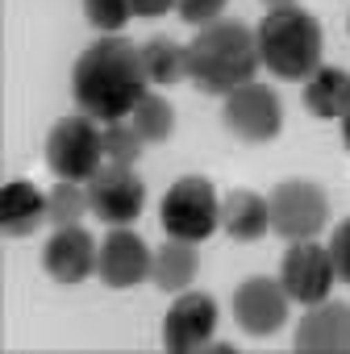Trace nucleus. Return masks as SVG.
<instances>
[{
	"instance_id": "21",
	"label": "nucleus",
	"mask_w": 350,
	"mask_h": 354,
	"mask_svg": "<svg viewBox=\"0 0 350 354\" xmlns=\"http://www.w3.org/2000/svg\"><path fill=\"white\" fill-rule=\"evenodd\" d=\"M46 205H50V221H55V230L80 225L84 213L92 209V205H88V192H80V184H71V180H59V184L46 192Z\"/></svg>"
},
{
	"instance_id": "16",
	"label": "nucleus",
	"mask_w": 350,
	"mask_h": 354,
	"mask_svg": "<svg viewBox=\"0 0 350 354\" xmlns=\"http://www.w3.org/2000/svg\"><path fill=\"white\" fill-rule=\"evenodd\" d=\"M221 230L234 242H259L271 230V205H267V196L246 192V188L230 192L221 201Z\"/></svg>"
},
{
	"instance_id": "23",
	"label": "nucleus",
	"mask_w": 350,
	"mask_h": 354,
	"mask_svg": "<svg viewBox=\"0 0 350 354\" xmlns=\"http://www.w3.org/2000/svg\"><path fill=\"white\" fill-rule=\"evenodd\" d=\"M84 13H88V21H92L96 30H104V34H121V30L129 26V17H133L129 0H84Z\"/></svg>"
},
{
	"instance_id": "24",
	"label": "nucleus",
	"mask_w": 350,
	"mask_h": 354,
	"mask_svg": "<svg viewBox=\"0 0 350 354\" xmlns=\"http://www.w3.org/2000/svg\"><path fill=\"white\" fill-rule=\"evenodd\" d=\"M230 5V0H175V13H180L188 26H213V21H221V9Z\"/></svg>"
},
{
	"instance_id": "18",
	"label": "nucleus",
	"mask_w": 350,
	"mask_h": 354,
	"mask_svg": "<svg viewBox=\"0 0 350 354\" xmlns=\"http://www.w3.org/2000/svg\"><path fill=\"white\" fill-rule=\"evenodd\" d=\"M201 271V254H196V242H180L171 238L154 250V263H150V279L158 292H188V283L196 279Z\"/></svg>"
},
{
	"instance_id": "13",
	"label": "nucleus",
	"mask_w": 350,
	"mask_h": 354,
	"mask_svg": "<svg viewBox=\"0 0 350 354\" xmlns=\"http://www.w3.org/2000/svg\"><path fill=\"white\" fill-rule=\"evenodd\" d=\"M292 346L300 354H350V304L342 300L308 304V313L296 325Z\"/></svg>"
},
{
	"instance_id": "26",
	"label": "nucleus",
	"mask_w": 350,
	"mask_h": 354,
	"mask_svg": "<svg viewBox=\"0 0 350 354\" xmlns=\"http://www.w3.org/2000/svg\"><path fill=\"white\" fill-rule=\"evenodd\" d=\"M129 9H133V17H163L175 9V0H129Z\"/></svg>"
},
{
	"instance_id": "28",
	"label": "nucleus",
	"mask_w": 350,
	"mask_h": 354,
	"mask_svg": "<svg viewBox=\"0 0 350 354\" xmlns=\"http://www.w3.org/2000/svg\"><path fill=\"white\" fill-rule=\"evenodd\" d=\"M342 146H346V150H350V113H346V117H342Z\"/></svg>"
},
{
	"instance_id": "6",
	"label": "nucleus",
	"mask_w": 350,
	"mask_h": 354,
	"mask_svg": "<svg viewBox=\"0 0 350 354\" xmlns=\"http://www.w3.org/2000/svg\"><path fill=\"white\" fill-rule=\"evenodd\" d=\"M267 205H271V230L292 242L317 238L329 221V201H325L321 184H313V180H284L267 196Z\"/></svg>"
},
{
	"instance_id": "14",
	"label": "nucleus",
	"mask_w": 350,
	"mask_h": 354,
	"mask_svg": "<svg viewBox=\"0 0 350 354\" xmlns=\"http://www.w3.org/2000/svg\"><path fill=\"white\" fill-rule=\"evenodd\" d=\"M96 242L88 230L80 225H67V230H55V238L46 242L42 250V267L55 283H84L88 275H96Z\"/></svg>"
},
{
	"instance_id": "1",
	"label": "nucleus",
	"mask_w": 350,
	"mask_h": 354,
	"mask_svg": "<svg viewBox=\"0 0 350 354\" xmlns=\"http://www.w3.org/2000/svg\"><path fill=\"white\" fill-rule=\"evenodd\" d=\"M146 71H142V55L138 46H129L125 38H100L92 42L71 71V92L80 113H88L92 121L109 125V121H125L133 113V104L146 92Z\"/></svg>"
},
{
	"instance_id": "9",
	"label": "nucleus",
	"mask_w": 350,
	"mask_h": 354,
	"mask_svg": "<svg viewBox=\"0 0 350 354\" xmlns=\"http://www.w3.org/2000/svg\"><path fill=\"white\" fill-rule=\"evenodd\" d=\"M88 205L104 225H133L146 209V184L133 175V167L109 162L88 180Z\"/></svg>"
},
{
	"instance_id": "27",
	"label": "nucleus",
	"mask_w": 350,
	"mask_h": 354,
	"mask_svg": "<svg viewBox=\"0 0 350 354\" xmlns=\"http://www.w3.org/2000/svg\"><path fill=\"white\" fill-rule=\"evenodd\" d=\"M263 5H267V13H271V9H292L296 0H263Z\"/></svg>"
},
{
	"instance_id": "5",
	"label": "nucleus",
	"mask_w": 350,
	"mask_h": 354,
	"mask_svg": "<svg viewBox=\"0 0 350 354\" xmlns=\"http://www.w3.org/2000/svg\"><path fill=\"white\" fill-rule=\"evenodd\" d=\"M158 221L167 230V238H180V242H205L217 234L221 225V205L209 180L201 175H184L175 180L158 205Z\"/></svg>"
},
{
	"instance_id": "12",
	"label": "nucleus",
	"mask_w": 350,
	"mask_h": 354,
	"mask_svg": "<svg viewBox=\"0 0 350 354\" xmlns=\"http://www.w3.org/2000/svg\"><path fill=\"white\" fill-rule=\"evenodd\" d=\"M150 246L129 230V225H113V234H104L100 250H96V275L109 288H138L142 279H150Z\"/></svg>"
},
{
	"instance_id": "8",
	"label": "nucleus",
	"mask_w": 350,
	"mask_h": 354,
	"mask_svg": "<svg viewBox=\"0 0 350 354\" xmlns=\"http://www.w3.org/2000/svg\"><path fill=\"white\" fill-rule=\"evenodd\" d=\"M279 283L292 296V304H321V300H329V292L338 283L329 246H317L313 238L292 242L284 250V263H279Z\"/></svg>"
},
{
	"instance_id": "15",
	"label": "nucleus",
	"mask_w": 350,
	"mask_h": 354,
	"mask_svg": "<svg viewBox=\"0 0 350 354\" xmlns=\"http://www.w3.org/2000/svg\"><path fill=\"white\" fill-rule=\"evenodd\" d=\"M46 217H50V205L34 184H5V192H0V230H5V238H30Z\"/></svg>"
},
{
	"instance_id": "3",
	"label": "nucleus",
	"mask_w": 350,
	"mask_h": 354,
	"mask_svg": "<svg viewBox=\"0 0 350 354\" xmlns=\"http://www.w3.org/2000/svg\"><path fill=\"white\" fill-rule=\"evenodd\" d=\"M259 59L263 67L275 75V80H288V84H304L317 67H321V50H325V34H321V21L304 9H271L259 30Z\"/></svg>"
},
{
	"instance_id": "20",
	"label": "nucleus",
	"mask_w": 350,
	"mask_h": 354,
	"mask_svg": "<svg viewBox=\"0 0 350 354\" xmlns=\"http://www.w3.org/2000/svg\"><path fill=\"white\" fill-rule=\"evenodd\" d=\"M129 125L146 138V142H167L171 133H175V109H171V100L167 96H158V92H142V100L133 104V113H129Z\"/></svg>"
},
{
	"instance_id": "4",
	"label": "nucleus",
	"mask_w": 350,
	"mask_h": 354,
	"mask_svg": "<svg viewBox=\"0 0 350 354\" xmlns=\"http://www.w3.org/2000/svg\"><path fill=\"white\" fill-rule=\"evenodd\" d=\"M46 167L59 175V180L88 184L92 175L104 167L100 121H92L88 113H75V117L55 121V129L46 133Z\"/></svg>"
},
{
	"instance_id": "2",
	"label": "nucleus",
	"mask_w": 350,
	"mask_h": 354,
	"mask_svg": "<svg viewBox=\"0 0 350 354\" xmlns=\"http://www.w3.org/2000/svg\"><path fill=\"white\" fill-rule=\"evenodd\" d=\"M259 67V38L242 21H213L188 42V80L209 96H230L250 84Z\"/></svg>"
},
{
	"instance_id": "25",
	"label": "nucleus",
	"mask_w": 350,
	"mask_h": 354,
	"mask_svg": "<svg viewBox=\"0 0 350 354\" xmlns=\"http://www.w3.org/2000/svg\"><path fill=\"white\" fill-rule=\"evenodd\" d=\"M329 259H333V275H338L342 283H350V217L333 230V238H329Z\"/></svg>"
},
{
	"instance_id": "19",
	"label": "nucleus",
	"mask_w": 350,
	"mask_h": 354,
	"mask_svg": "<svg viewBox=\"0 0 350 354\" xmlns=\"http://www.w3.org/2000/svg\"><path fill=\"white\" fill-rule=\"evenodd\" d=\"M138 55H142V71L154 88H171L188 75V50L171 38H150L146 46H138Z\"/></svg>"
},
{
	"instance_id": "7",
	"label": "nucleus",
	"mask_w": 350,
	"mask_h": 354,
	"mask_svg": "<svg viewBox=\"0 0 350 354\" xmlns=\"http://www.w3.org/2000/svg\"><path fill=\"white\" fill-rule=\"evenodd\" d=\"M221 121L234 138L242 142H275L279 129H284V109H279V96L275 88L250 80L242 88H234L221 104Z\"/></svg>"
},
{
	"instance_id": "17",
	"label": "nucleus",
	"mask_w": 350,
	"mask_h": 354,
	"mask_svg": "<svg viewBox=\"0 0 350 354\" xmlns=\"http://www.w3.org/2000/svg\"><path fill=\"white\" fill-rule=\"evenodd\" d=\"M304 109L321 121H342L350 113V71L346 67H317L304 80Z\"/></svg>"
},
{
	"instance_id": "22",
	"label": "nucleus",
	"mask_w": 350,
	"mask_h": 354,
	"mask_svg": "<svg viewBox=\"0 0 350 354\" xmlns=\"http://www.w3.org/2000/svg\"><path fill=\"white\" fill-rule=\"evenodd\" d=\"M100 138H104V158L109 162H121V167H133L138 158H142V146H146V138L129 125V121H109L104 129H100Z\"/></svg>"
},
{
	"instance_id": "11",
	"label": "nucleus",
	"mask_w": 350,
	"mask_h": 354,
	"mask_svg": "<svg viewBox=\"0 0 350 354\" xmlns=\"http://www.w3.org/2000/svg\"><path fill=\"white\" fill-rule=\"evenodd\" d=\"M213 329H217V300L205 292H180V300L167 308L163 321V346L171 354H192L209 346Z\"/></svg>"
},
{
	"instance_id": "10",
	"label": "nucleus",
	"mask_w": 350,
	"mask_h": 354,
	"mask_svg": "<svg viewBox=\"0 0 350 354\" xmlns=\"http://www.w3.org/2000/svg\"><path fill=\"white\" fill-rule=\"evenodd\" d=\"M288 304H292V296L284 292L279 279L255 275V279L238 283V292H234V321L255 337H271L288 325Z\"/></svg>"
}]
</instances>
